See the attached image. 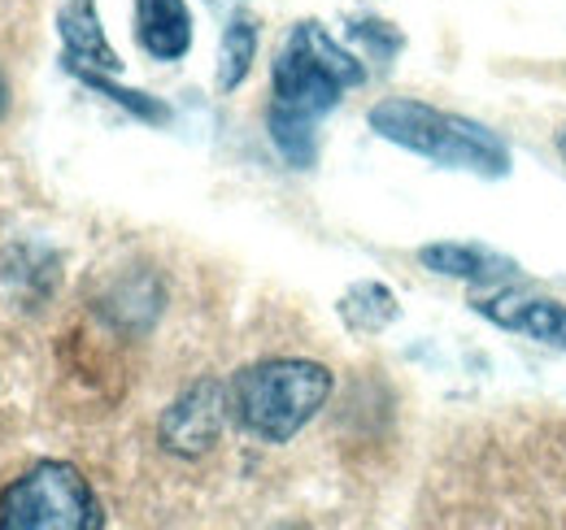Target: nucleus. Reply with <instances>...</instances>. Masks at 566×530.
<instances>
[{"label": "nucleus", "instance_id": "obj_15", "mask_svg": "<svg viewBox=\"0 0 566 530\" xmlns=\"http://www.w3.org/2000/svg\"><path fill=\"white\" fill-rule=\"evenodd\" d=\"M0 109H4V78H0Z\"/></svg>", "mask_w": 566, "mask_h": 530}, {"label": "nucleus", "instance_id": "obj_11", "mask_svg": "<svg viewBox=\"0 0 566 530\" xmlns=\"http://www.w3.org/2000/svg\"><path fill=\"white\" fill-rule=\"evenodd\" d=\"M340 314H345V322H349L354 331L375 335L397 318V300H392V292L379 287V283H357L354 292L340 300Z\"/></svg>", "mask_w": 566, "mask_h": 530}, {"label": "nucleus", "instance_id": "obj_12", "mask_svg": "<svg viewBox=\"0 0 566 530\" xmlns=\"http://www.w3.org/2000/svg\"><path fill=\"white\" fill-rule=\"evenodd\" d=\"M266 127H271V139H275V148L283 152L287 166H301V170L314 166V157H318V139H314V123H310V118L283 114V109L271 105Z\"/></svg>", "mask_w": 566, "mask_h": 530}, {"label": "nucleus", "instance_id": "obj_4", "mask_svg": "<svg viewBox=\"0 0 566 530\" xmlns=\"http://www.w3.org/2000/svg\"><path fill=\"white\" fill-rule=\"evenodd\" d=\"M0 527L4 530H96L101 505L87 478L66 462L31 465L13 487L0 496Z\"/></svg>", "mask_w": 566, "mask_h": 530}, {"label": "nucleus", "instance_id": "obj_6", "mask_svg": "<svg viewBox=\"0 0 566 530\" xmlns=\"http://www.w3.org/2000/svg\"><path fill=\"white\" fill-rule=\"evenodd\" d=\"M136 35L157 62H179L192 49V13L184 0H136Z\"/></svg>", "mask_w": 566, "mask_h": 530}, {"label": "nucleus", "instance_id": "obj_2", "mask_svg": "<svg viewBox=\"0 0 566 530\" xmlns=\"http://www.w3.org/2000/svg\"><path fill=\"white\" fill-rule=\"evenodd\" d=\"M332 374L318 361H262L235 374L231 409L240 426L266 444H287L327 404Z\"/></svg>", "mask_w": 566, "mask_h": 530}, {"label": "nucleus", "instance_id": "obj_7", "mask_svg": "<svg viewBox=\"0 0 566 530\" xmlns=\"http://www.w3.org/2000/svg\"><path fill=\"white\" fill-rule=\"evenodd\" d=\"M57 31L66 40V53H71V66H96V70H118V53L109 49L105 31H101V18H96V0H66L62 13H57Z\"/></svg>", "mask_w": 566, "mask_h": 530}, {"label": "nucleus", "instance_id": "obj_5", "mask_svg": "<svg viewBox=\"0 0 566 530\" xmlns=\"http://www.w3.org/2000/svg\"><path fill=\"white\" fill-rule=\"evenodd\" d=\"M227 392L218 383H197L161 413V448L175 457H201L210 453L227 426Z\"/></svg>", "mask_w": 566, "mask_h": 530}, {"label": "nucleus", "instance_id": "obj_3", "mask_svg": "<svg viewBox=\"0 0 566 530\" xmlns=\"http://www.w3.org/2000/svg\"><path fill=\"white\" fill-rule=\"evenodd\" d=\"M361 78L366 70L354 53H345L318 22H301L275 57V109L318 123L327 109H336L340 92Z\"/></svg>", "mask_w": 566, "mask_h": 530}, {"label": "nucleus", "instance_id": "obj_9", "mask_svg": "<svg viewBox=\"0 0 566 530\" xmlns=\"http://www.w3.org/2000/svg\"><path fill=\"white\" fill-rule=\"evenodd\" d=\"M489 318L510 327V331H523L527 339L566 348V305H558V300H523L518 309H505V314L496 309Z\"/></svg>", "mask_w": 566, "mask_h": 530}, {"label": "nucleus", "instance_id": "obj_10", "mask_svg": "<svg viewBox=\"0 0 566 530\" xmlns=\"http://www.w3.org/2000/svg\"><path fill=\"white\" fill-rule=\"evenodd\" d=\"M258 57V22L253 18H231V26L222 31V62H218V87L235 92L244 83V74L253 70Z\"/></svg>", "mask_w": 566, "mask_h": 530}, {"label": "nucleus", "instance_id": "obj_1", "mask_svg": "<svg viewBox=\"0 0 566 530\" xmlns=\"http://www.w3.org/2000/svg\"><path fill=\"white\" fill-rule=\"evenodd\" d=\"M370 127L384 139L419 152L427 161L453 166V170H475L489 179H501L510 170V148L501 144V135L471 118L431 109L423 100H397V96L379 100L370 109Z\"/></svg>", "mask_w": 566, "mask_h": 530}, {"label": "nucleus", "instance_id": "obj_14", "mask_svg": "<svg viewBox=\"0 0 566 530\" xmlns=\"http://www.w3.org/2000/svg\"><path fill=\"white\" fill-rule=\"evenodd\" d=\"M558 152H563V157H566V127H563V131H558Z\"/></svg>", "mask_w": 566, "mask_h": 530}, {"label": "nucleus", "instance_id": "obj_8", "mask_svg": "<svg viewBox=\"0 0 566 530\" xmlns=\"http://www.w3.org/2000/svg\"><path fill=\"white\" fill-rule=\"evenodd\" d=\"M419 262L436 274H449V278H475V283H505L514 278V262L496 257L489 248H475V244H431L419 253Z\"/></svg>", "mask_w": 566, "mask_h": 530}, {"label": "nucleus", "instance_id": "obj_13", "mask_svg": "<svg viewBox=\"0 0 566 530\" xmlns=\"http://www.w3.org/2000/svg\"><path fill=\"white\" fill-rule=\"evenodd\" d=\"M74 74L87 83V87H96L101 96H109L114 105H123V109H132L136 118H144V123H166L170 118V109L166 105H157L153 96H144V92H132V87H118V83H109V78H101L96 70L87 66H74Z\"/></svg>", "mask_w": 566, "mask_h": 530}]
</instances>
